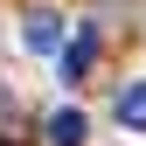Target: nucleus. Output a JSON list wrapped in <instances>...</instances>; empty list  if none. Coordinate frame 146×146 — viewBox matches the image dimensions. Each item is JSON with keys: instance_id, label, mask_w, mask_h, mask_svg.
Returning <instances> with one entry per match:
<instances>
[{"instance_id": "2", "label": "nucleus", "mask_w": 146, "mask_h": 146, "mask_svg": "<svg viewBox=\"0 0 146 146\" xmlns=\"http://www.w3.org/2000/svg\"><path fill=\"white\" fill-rule=\"evenodd\" d=\"M49 146H84V132H90V118L77 111V104H63V111H49Z\"/></svg>"}, {"instance_id": "3", "label": "nucleus", "mask_w": 146, "mask_h": 146, "mask_svg": "<svg viewBox=\"0 0 146 146\" xmlns=\"http://www.w3.org/2000/svg\"><path fill=\"white\" fill-rule=\"evenodd\" d=\"M118 125H125V132H146V77H132L118 90Z\"/></svg>"}, {"instance_id": "1", "label": "nucleus", "mask_w": 146, "mask_h": 146, "mask_svg": "<svg viewBox=\"0 0 146 146\" xmlns=\"http://www.w3.org/2000/svg\"><path fill=\"white\" fill-rule=\"evenodd\" d=\"M21 49H28V56H56V49H63V14L35 7L28 21H21Z\"/></svg>"}, {"instance_id": "4", "label": "nucleus", "mask_w": 146, "mask_h": 146, "mask_svg": "<svg viewBox=\"0 0 146 146\" xmlns=\"http://www.w3.org/2000/svg\"><path fill=\"white\" fill-rule=\"evenodd\" d=\"M90 56H98V35H90V28H84V35H77V42H70V49H63V84H77V77H84V70H90Z\"/></svg>"}]
</instances>
